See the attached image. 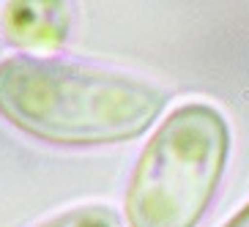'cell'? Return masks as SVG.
I'll list each match as a JSON object with an SVG mask.
<instances>
[{"instance_id":"1","label":"cell","mask_w":249,"mask_h":227,"mask_svg":"<svg viewBox=\"0 0 249 227\" xmlns=\"http://www.w3.org/2000/svg\"><path fill=\"white\" fill-rule=\"evenodd\" d=\"M167 93L115 69L66 58L8 55L0 60V115L55 145L134 140L164 110Z\"/></svg>"},{"instance_id":"5","label":"cell","mask_w":249,"mask_h":227,"mask_svg":"<svg viewBox=\"0 0 249 227\" xmlns=\"http://www.w3.org/2000/svg\"><path fill=\"white\" fill-rule=\"evenodd\" d=\"M225 227H249V205L244 208V211H238V213H235V216H233L230 222H227Z\"/></svg>"},{"instance_id":"2","label":"cell","mask_w":249,"mask_h":227,"mask_svg":"<svg viewBox=\"0 0 249 227\" xmlns=\"http://www.w3.org/2000/svg\"><path fill=\"white\" fill-rule=\"evenodd\" d=\"M230 129L219 110L183 104L137 159L126 189L129 227H195L225 173Z\"/></svg>"},{"instance_id":"4","label":"cell","mask_w":249,"mask_h":227,"mask_svg":"<svg viewBox=\"0 0 249 227\" xmlns=\"http://www.w3.org/2000/svg\"><path fill=\"white\" fill-rule=\"evenodd\" d=\"M33 227H124V222L110 205L90 203V205H74L69 211H60Z\"/></svg>"},{"instance_id":"3","label":"cell","mask_w":249,"mask_h":227,"mask_svg":"<svg viewBox=\"0 0 249 227\" xmlns=\"http://www.w3.org/2000/svg\"><path fill=\"white\" fill-rule=\"evenodd\" d=\"M3 30L14 44L50 50L66 38L69 11L63 3H11L6 6Z\"/></svg>"}]
</instances>
